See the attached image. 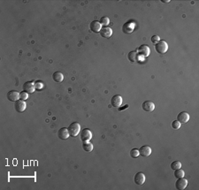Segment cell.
Returning a JSON list of instances; mask_svg holds the SVG:
<instances>
[{
  "label": "cell",
  "mask_w": 199,
  "mask_h": 190,
  "mask_svg": "<svg viewBox=\"0 0 199 190\" xmlns=\"http://www.w3.org/2000/svg\"><path fill=\"white\" fill-rule=\"evenodd\" d=\"M69 135L72 137L77 136L80 133H81V126L78 122H73L67 128Z\"/></svg>",
  "instance_id": "1"
},
{
  "label": "cell",
  "mask_w": 199,
  "mask_h": 190,
  "mask_svg": "<svg viewBox=\"0 0 199 190\" xmlns=\"http://www.w3.org/2000/svg\"><path fill=\"white\" fill-rule=\"evenodd\" d=\"M155 50L159 54H165L168 50V45L167 42L160 40L155 44Z\"/></svg>",
  "instance_id": "2"
},
{
  "label": "cell",
  "mask_w": 199,
  "mask_h": 190,
  "mask_svg": "<svg viewBox=\"0 0 199 190\" xmlns=\"http://www.w3.org/2000/svg\"><path fill=\"white\" fill-rule=\"evenodd\" d=\"M80 135H81V140L83 141H89L92 139V133L89 129H87L85 128L83 131H81L80 133Z\"/></svg>",
  "instance_id": "3"
},
{
  "label": "cell",
  "mask_w": 199,
  "mask_h": 190,
  "mask_svg": "<svg viewBox=\"0 0 199 190\" xmlns=\"http://www.w3.org/2000/svg\"><path fill=\"white\" fill-rule=\"evenodd\" d=\"M135 27H136V24L133 21H127L123 25L122 31L125 34H131L133 32V30L135 29Z\"/></svg>",
  "instance_id": "4"
},
{
  "label": "cell",
  "mask_w": 199,
  "mask_h": 190,
  "mask_svg": "<svg viewBox=\"0 0 199 190\" xmlns=\"http://www.w3.org/2000/svg\"><path fill=\"white\" fill-rule=\"evenodd\" d=\"M111 104L112 106L115 107V108H120V105L122 104V97L120 95H115L112 97L111 99Z\"/></svg>",
  "instance_id": "5"
},
{
  "label": "cell",
  "mask_w": 199,
  "mask_h": 190,
  "mask_svg": "<svg viewBox=\"0 0 199 190\" xmlns=\"http://www.w3.org/2000/svg\"><path fill=\"white\" fill-rule=\"evenodd\" d=\"M23 90L25 92H27L28 94L33 93L35 90V83L32 81H26L23 84Z\"/></svg>",
  "instance_id": "6"
},
{
  "label": "cell",
  "mask_w": 199,
  "mask_h": 190,
  "mask_svg": "<svg viewBox=\"0 0 199 190\" xmlns=\"http://www.w3.org/2000/svg\"><path fill=\"white\" fill-rule=\"evenodd\" d=\"M177 181L175 183V188L179 190H183L185 189L188 186V180L184 178H180L177 179Z\"/></svg>",
  "instance_id": "7"
},
{
  "label": "cell",
  "mask_w": 199,
  "mask_h": 190,
  "mask_svg": "<svg viewBox=\"0 0 199 190\" xmlns=\"http://www.w3.org/2000/svg\"><path fill=\"white\" fill-rule=\"evenodd\" d=\"M143 110H145L147 112H151L155 109V104L151 101H145L143 103Z\"/></svg>",
  "instance_id": "8"
},
{
  "label": "cell",
  "mask_w": 199,
  "mask_h": 190,
  "mask_svg": "<svg viewBox=\"0 0 199 190\" xmlns=\"http://www.w3.org/2000/svg\"><path fill=\"white\" fill-rule=\"evenodd\" d=\"M135 183L137 185H143L144 182H145V175L143 172L140 171V172H137L136 175H135Z\"/></svg>",
  "instance_id": "9"
},
{
  "label": "cell",
  "mask_w": 199,
  "mask_h": 190,
  "mask_svg": "<svg viewBox=\"0 0 199 190\" xmlns=\"http://www.w3.org/2000/svg\"><path fill=\"white\" fill-rule=\"evenodd\" d=\"M26 107H27V104L24 101L22 100H18L15 102L14 103V108L15 110L18 111V112H22L26 110Z\"/></svg>",
  "instance_id": "10"
},
{
  "label": "cell",
  "mask_w": 199,
  "mask_h": 190,
  "mask_svg": "<svg viewBox=\"0 0 199 190\" xmlns=\"http://www.w3.org/2000/svg\"><path fill=\"white\" fill-rule=\"evenodd\" d=\"M7 99L11 102H16L20 99V93H18L16 90H11L7 93Z\"/></svg>",
  "instance_id": "11"
},
{
  "label": "cell",
  "mask_w": 199,
  "mask_h": 190,
  "mask_svg": "<svg viewBox=\"0 0 199 190\" xmlns=\"http://www.w3.org/2000/svg\"><path fill=\"white\" fill-rule=\"evenodd\" d=\"M90 30L94 33H99L100 30L102 29V25L100 24V22L98 20H93L90 25H89Z\"/></svg>",
  "instance_id": "12"
},
{
  "label": "cell",
  "mask_w": 199,
  "mask_h": 190,
  "mask_svg": "<svg viewBox=\"0 0 199 190\" xmlns=\"http://www.w3.org/2000/svg\"><path fill=\"white\" fill-rule=\"evenodd\" d=\"M189 113H187V112H185V111H181V112H180L178 114V116H177V120H178L180 124H185V123H187V122L189 121Z\"/></svg>",
  "instance_id": "13"
},
{
  "label": "cell",
  "mask_w": 199,
  "mask_h": 190,
  "mask_svg": "<svg viewBox=\"0 0 199 190\" xmlns=\"http://www.w3.org/2000/svg\"><path fill=\"white\" fill-rule=\"evenodd\" d=\"M139 155H141L142 157H149L151 154V149L147 146V145H143L139 149Z\"/></svg>",
  "instance_id": "14"
},
{
  "label": "cell",
  "mask_w": 199,
  "mask_h": 190,
  "mask_svg": "<svg viewBox=\"0 0 199 190\" xmlns=\"http://www.w3.org/2000/svg\"><path fill=\"white\" fill-rule=\"evenodd\" d=\"M137 51H138L141 55H143V57H148V56L150 55V50L149 46L146 45V44L141 45V46L138 48Z\"/></svg>",
  "instance_id": "15"
},
{
  "label": "cell",
  "mask_w": 199,
  "mask_h": 190,
  "mask_svg": "<svg viewBox=\"0 0 199 190\" xmlns=\"http://www.w3.org/2000/svg\"><path fill=\"white\" fill-rule=\"evenodd\" d=\"M58 136H59V138L61 139V140H66V139L70 136L67 128H66V127L60 128L59 130L58 131Z\"/></svg>",
  "instance_id": "16"
},
{
  "label": "cell",
  "mask_w": 199,
  "mask_h": 190,
  "mask_svg": "<svg viewBox=\"0 0 199 190\" xmlns=\"http://www.w3.org/2000/svg\"><path fill=\"white\" fill-rule=\"evenodd\" d=\"M100 35L104 38H110L113 35V29L109 27H105L100 30Z\"/></svg>",
  "instance_id": "17"
},
{
  "label": "cell",
  "mask_w": 199,
  "mask_h": 190,
  "mask_svg": "<svg viewBox=\"0 0 199 190\" xmlns=\"http://www.w3.org/2000/svg\"><path fill=\"white\" fill-rule=\"evenodd\" d=\"M52 79L55 82H58V83L63 81L64 80L63 73H60V72H55V73L52 74Z\"/></svg>",
  "instance_id": "18"
},
{
  "label": "cell",
  "mask_w": 199,
  "mask_h": 190,
  "mask_svg": "<svg viewBox=\"0 0 199 190\" xmlns=\"http://www.w3.org/2000/svg\"><path fill=\"white\" fill-rule=\"evenodd\" d=\"M127 59L130 62L132 63H135L138 60V54H137V51L136 50H133V51H130L127 55Z\"/></svg>",
  "instance_id": "19"
},
{
  "label": "cell",
  "mask_w": 199,
  "mask_h": 190,
  "mask_svg": "<svg viewBox=\"0 0 199 190\" xmlns=\"http://www.w3.org/2000/svg\"><path fill=\"white\" fill-rule=\"evenodd\" d=\"M93 144L89 142V141H84L83 144V149L84 151L86 152H91L93 150Z\"/></svg>",
  "instance_id": "20"
},
{
  "label": "cell",
  "mask_w": 199,
  "mask_h": 190,
  "mask_svg": "<svg viewBox=\"0 0 199 190\" xmlns=\"http://www.w3.org/2000/svg\"><path fill=\"white\" fill-rule=\"evenodd\" d=\"M174 176H175V178L176 179H180V178H183L184 177V171L181 170L180 168H179L177 170H174Z\"/></svg>",
  "instance_id": "21"
},
{
  "label": "cell",
  "mask_w": 199,
  "mask_h": 190,
  "mask_svg": "<svg viewBox=\"0 0 199 190\" xmlns=\"http://www.w3.org/2000/svg\"><path fill=\"white\" fill-rule=\"evenodd\" d=\"M171 169L172 170H177L179 168L181 167V163L180 161H174L172 164H171Z\"/></svg>",
  "instance_id": "22"
},
{
  "label": "cell",
  "mask_w": 199,
  "mask_h": 190,
  "mask_svg": "<svg viewBox=\"0 0 199 190\" xmlns=\"http://www.w3.org/2000/svg\"><path fill=\"white\" fill-rule=\"evenodd\" d=\"M100 24L102 25V26H105V27H107V25H109V23H110V20H109V18L108 17H102L101 19H100Z\"/></svg>",
  "instance_id": "23"
},
{
  "label": "cell",
  "mask_w": 199,
  "mask_h": 190,
  "mask_svg": "<svg viewBox=\"0 0 199 190\" xmlns=\"http://www.w3.org/2000/svg\"><path fill=\"white\" fill-rule=\"evenodd\" d=\"M130 156L132 158H136L138 156H139V150L137 149H133L130 151Z\"/></svg>",
  "instance_id": "24"
},
{
  "label": "cell",
  "mask_w": 199,
  "mask_h": 190,
  "mask_svg": "<svg viewBox=\"0 0 199 190\" xmlns=\"http://www.w3.org/2000/svg\"><path fill=\"white\" fill-rule=\"evenodd\" d=\"M43 83H42L41 80H37L35 82V90H41L43 88Z\"/></svg>",
  "instance_id": "25"
},
{
  "label": "cell",
  "mask_w": 199,
  "mask_h": 190,
  "mask_svg": "<svg viewBox=\"0 0 199 190\" xmlns=\"http://www.w3.org/2000/svg\"><path fill=\"white\" fill-rule=\"evenodd\" d=\"M28 98H29V94L27 92L22 91V92L20 93V100L25 101L26 99H28Z\"/></svg>",
  "instance_id": "26"
},
{
  "label": "cell",
  "mask_w": 199,
  "mask_h": 190,
  "mask_svg": "<svg viewBox=\"0 0 199 190\" xmlns=\"http://www.w3.org/2000/svg\"><path fill=\"white\" fill-rule=\"evenodd\" d=\"M180 123L179 122L178 120H174V121H173V123H172V127L174 128V129H175V130H177L179 129L180 127Z\"/></svg>",
  "instance_id": "27"
},
{
  "label": "cell",
  "mask_w": 199,
  "mask_h": 190,
  "mask_svg": "<svg viewBox=\"0 0 199 190\" xmlns=\"http://www.w3.org/2000/svg\"><path fill=\"white\" fill-rule=\"evenodd\" d=\"M159 41H160V38H159L158 36H153L151 37V42H152V43H154V44L157 43Z\"/></svg>",
  "instance_id": "28"
},
{
  "label": "cell",
  "mask_w": 199,
  "mask_h": 190,
  "mask_svg": "<svg viewBox=\"0 0 199 190\" xmlns=\"http://www.w3.org/2000/svg\"><path fill=\"white\" fill-rule=\"evenodd\" d=\"M126 107H128V105H127V104H126V105H125V106H124L123 108H120V109H119V110H123V109H125V108H126Z\"/></svg>",
  "instance_id": "29"
},
{
  "label": "cell",
  "mask_w": 199,
  "mask_h": 190,
  "mask_svg": "<svg viewBox=\"0 0 199 190\" xmlns=\"http://www.w3.org/2000/svg\"><path fill=\"white\" fill-rule=\"evenodd\" d=\"M163 3H169L170 2V0H161Z\"/></svg>",
  "instance_id": "30"
}]
</instances>
